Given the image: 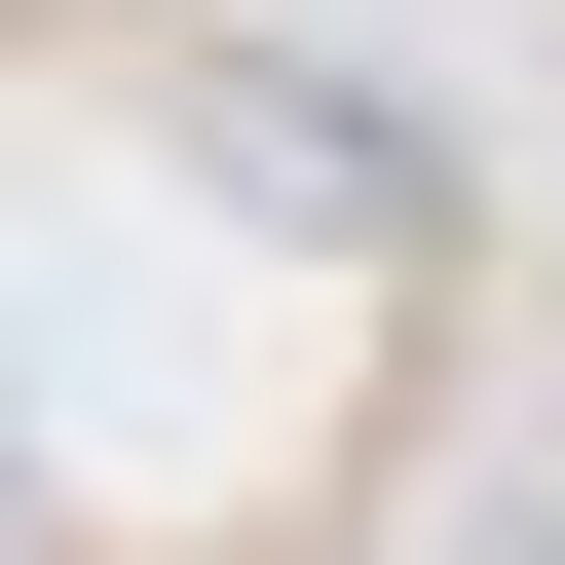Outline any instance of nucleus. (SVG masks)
Here are the masks:
<instances>
[{"mask_svg": "<svg viewBox=\"0 0 565 565\" xmlns=\"http://www.w3.org/2000/svg\"><path fill=\"white\" fill-rule=\"evenodd\" d=\"M452 565H565V452H490V490H452Z\"/></svg>", "mask_w": 565, "mask_h": 565, "instance_id": "obj_1", "label": "nucleus"}]
</instances>
